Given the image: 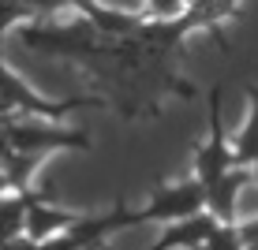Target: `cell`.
I'll list each match as a JSON object with an SVG mask.
<instances>
[{
	"mask_svg": "<svg viewBox=\"0 0 258 250\" xmlns=\"http://www.w3.org/2000/svg\"><path fill=\"white\" fill-rule=\"evenodd\" d=\"M183 4H195V0H183Z\"/></svg>",
	"mask_w": 258,
	"mask_h": 250,
	"instance_id": "8",
	"label": "cell"
},
{
	"mask_svg": "<svg viewBox=\"0 0 258 250\" xmlns=\"http://www.w3.org/2000/svg\"><path fill=\"white\" fill-rule=\"evenodd\" d=\"M247 183L243 172H225L221 180H213L206 187V205H210V217L217 220H236V205H239V187Z\"/></svg>",
	"mask_w": 258,
	"mask_h": 250,
	"instance_id": "4",
	"label": "cell"
},
{
	"mask_svg": "<svg viewBox=\"0 0 258 250\" xmlns=\"http://www.w3.org/2000/svg\"><path fill=\"white\" fill-rule=\"evenodd\" d=\"M206 205V187L202 183H183L168 187V191L154 194V202L131 220H180V217H199V209Z\"/></svg>",
	"mask_w": 258,
	"mask_h": 250,
	"instance_id": "1",
	"label": "cell"
},
{
	"mask_svg": "<svg viewBox=\"0 0 258 250\" xmlns=\"http://www.w3.org/2000/svg\"><path fill=\"white\" fill-rule=\"evenodd\" d=\"M236 157L239 160H258V90H254V116L251 123L243 127V135H239V146H236Z\"/></svg>",
	"mask_w": 258,
	"mask_h": 250,
	"instance_id": "5",
	"label": "cell"
},
{
	"mask_svg": "<svg viewBox=\"0 0 258 250\" xmlns=\"http://www.w3.org/2000/svg\"><path fill=\"white\" fill-rule=\"evenodd\" d=\"M26 202V239H34V243H49V239H56V231H68L75 224V217L64 209H52L45 205L41 198H30V194H23Z\"/></svg>",
	"mask_w": 258,
	"mask_h": 250,
	"instance_id": "3",
	"label": "cell"
},
{
	"mask_svg": "<svg viewBox=\"0 0 258 250\" xmlns=\"http://www.w3.org/2000/svg\"><path fill=\"white\" fill-rule=\"evenodd\" d=\"M183 8H187L183 0H146V15H154V19H176Z\"/></svg>",
	"mask_w": 258,
	"mask_h": 250,
	"instance_id": "6",
	"label": "cell"
},
{
	"mask_svg": "<svg viewBox=\"0 0 258 250\" xmlns=\"http://www.w3.org/2000/svg\"><path fill=\"white\" fill-rule=\"evenodd\" d=\"M254 180H258V160H254Z\"/></svg>",
	"mask_w": 258,
	"mask_h": 250,
	"instance_id": "7",
	"label": "cell"
},
{
	"mask_svg": "<svg viewBox=\"0 0 258 250\" xmlns=\"http://www.w3.org/2000/svg\"><path fill=\"white\" fill-rule=\"evenodd\" d=\"M0 138L15 153H41L52 146H79V149L86 146V138L79 131H49V127H34V123H12Z\"/></svg>",
	"mask_w": 258,
	"mask_h": 250,
	"instance_id": "2",
	"label": "cell"
}]
</instances>
